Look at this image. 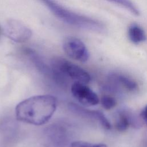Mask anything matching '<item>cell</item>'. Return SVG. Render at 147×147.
Returning a JSON list of instances; mask_svg holds the SVG:
<instances>
[{
  "instance_id": "cell-2",
  "label": "cell",
  "mask_w": 147,
  "mask_h": 147,
  "mask_svg": "<svg viewBox=\"0 0 147 147\" xmlns=\"http://www.w3.org/2000/svg\"><path fill=\"white\" fill-rule=\"evenodd\" d=\"M52 13L63 22L74 26L95 32L104 30V26L99 21L70 11L54 0H42Z\"/></svg>"
},
{
  "instance_id": "cell-8",
  "label": "cell",
  "mask_w": 147,
  "mask_h": 147,
  "mask_svg": "<svg viewBox=\"0 0 147 147\" xmlns=\"http://www.w3.org/2000/svg\"><path fill=\"white\" fill-rule=\"evenodd\" d=\"M136 121L133 115L126 110H122L119 111L117 114L115 127L118 131L126 130L130 125L137 126Z\"/></svg>"
},
{
  "instance_id": "cell-10",
  "label": "cell",
  "mask_w": 147,
  "mask_h": 147,
  "mask_svg": "<svg viewBox=\"0 0 147 147\" xmlns=\"http://www.w3.org/2000/svg\"><path fill=\"white\" fill-rule=\"evenodd\" d=\"M126 9L130 13L136 16L140 15V11L137 6L130 0H107Z\"/></svg>"
},
{
  "instance_id": "cell-13",
  "label": "cell",
  "mask_w": 147,
  "mask_h": 147,
  "mask_svg": "<svg viewBox=\"0 0 147 147\" xmlns=\"http://www.w3.org/2000/svg\"><path fill=\"white\" fill-rule=\"evenodd\" d=\"M70 147H107L103 144H91L82 141H74L71 143Z\"/></svg>"
},
{
  "instance_id": "cell-6",
  "label": "cell",
  "mask_w": 147,
  "mask_h": 147,
  "mask_svg": "<svg viewBox=\"0 0 147 147\" xmlns=\"http://www.w3.org/2000/svg\"><path fill=\"white\" fill-rule=\"evenodd\" d=\"M71 91L74 98L84 106H95L99 102L96 94L86 84L74 82L71 86Z\"/></svg>"
},
{
  "instance_id": "cell-7",
  "label": "cell",
  "mask_w": 147,
  "mask_h": 147,
  "mask_svg": "<svg viewBox=\"0 0 147 147\" xmlns=\"http://www.w3.org/2000/svg\"><path fill=\"white\" fill-rule=\"evenodd\" d=\"M70 108L77 113L81 114L82 115H85L87 117H90L95 118L99 122V123L102 125V126L106 129H110L111 128V125L105 115L100 111L95 110H89L80 107L79 106L75 104H71Z\"/></svg>"
},
{
  "instance_id": "cell-12",
  "label": "cell",
  "mask_w": 147,
  "mask_h": 147,
  "mask_svg": "<svg viewBox=\"0 0 147 147\" xmlns=\"http://www.w3.org/2000/svg\"><path fill=\"white\" fill-rule=\"evenodd\" d=\"M101 104L102 106L106 110H110L114 107L116 105V100L112 96L109 95H104L102 97Z\"/></svg>"
},
{
  "instance_id": "cell-5",
  "label": "cell",
  "mask_w": 147,
  "mask_h": 147,
  "mask_svg": "<svg viewBox=\"0 0 147 147\" xmlns=\"http://www.w3.org/2000/svg\"><path fill=\"white\" fill-rule=\"evenodd\" d=\"M5 34L11 40L17 42H24L32 36L31 30L25 24L16 20L6 21L3 28Z\"/></svg>"
},
{
  "instance_id": "cell-9",
  "label": "cell",
  "mask_w": 147,
  "mask_h": 147,
  "mask_svg": "<svg viewBox=\"0 0 147 147\" xmlns=\"http://www.w3.org/2000/svg\"><path fill=\"white\" fill-rule=\"evenodd\" d=\"M129 40L136 44H138L146 40V34L143 29L136 24H132L128 28Z\"/></svg>"
},
{
  "instance_id": "cell-4",
  "label": "cell",
  "mask_w": 147,
  "mask_h": 147,
  "mask_svg": "<svg viewBox=\"0 0 147 147\" xmlns=\"http://www.w3.org/2000/svg\"><path fill=\"white\" fill-rule=\"evenodd\" d=\"M63 48L66 55L75 60L84 63L89 58V52L86 45L76 37H66L63 41Z\"/></svg>"
},
{
  "instance_id": "cell-3",
  "label": "cell",
  "mask_w": 147,
  "mask_h": 147,
  "mask_svg": "<svg viewBox=\"0 0 147 147\" xmlns=\"http://www.w3.org/2000/svg\"><path fill=\"white\" fill-rule=\"evenodd\" d=\"M52 75L55 78L66 77L74 81L87 84L91 80L90 74L80 67L61 57H56L51 61Z\"/></svg>"
},
{
  "instance_id": "cell-14",
  "label": "cell",
  "mask_w": 147,
  "mask_h": 147,
  "mask_svg": "<svg viewBox=\"0 0 147 147\" xmlns=\"http://www.w3.org/2000/svg\"><path fill=\"white\" fill-rule=\"evenodd\" d=\"M141 116L142 119L145 121V122L147 125V105L142 110V111L141 113Z\"/></svg>"
},
{
  "instance_id": "cell-1",
  "label": "cell",
  "mask_w": 147,
  "mask_h": 147,
  "mask_svg": "<svg viewBox=\"0 0 147 147\" xmlns=\"http://www.w3.org/2000/svg\"><path fill=\"white\" fill-rule=\"evenodd\" d=\"M56 97L51 95L33 96L20 102L16 107V119L28 124L40 126L47 123L57 107Z\"/></svg>"
},
{
  "instance_id": "cell-11",
  "label": "cell",
  "mask_w": 147,
  "mask_h": 147,
  "mask_svg": "<svg viewBox=\"0 0 147 147\" xmlns=\"http://www.w3.org/2000/svg\"><path fill=\"white\" fill-rule=\"evenodd\" d=\"M116 80L123 87L129 91H134L137 88V83L129 78L122 75H117Z\"/></svg>"
}]
</instances>
